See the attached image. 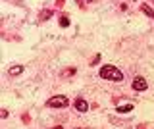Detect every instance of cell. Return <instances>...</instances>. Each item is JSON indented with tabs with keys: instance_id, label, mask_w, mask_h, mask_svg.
I'll use <instances>...</instances> for the list:
<instances>
[{
	"instance_id": "1",
	"label": "cell",
	"mask_w": 154,
	"mask_h": 129,
	"mask_svg": "<svg viewBox=\"0 0 154 129\" xmlns=\"http://www.w3.org/2000/svg\"><path fill=\"white\" fill-rule=\"evenodd\" d=\"M100 77L102 79H108V81H122L123 79V71H119L118 68H116V66H102V68H100Z\"/></svg>"
},
{
	"instance_id": "2",
	"label": "cell",
	"mask_w": 154,
	"mask_h": 129,
	"mask_svg": "<svg viewBox=\"0 0 154 129\" xmlns=\"http://www.w3.org/2000/svg\"><path fill=\"white\" fill-rule=\"evenodd\" d=\"M48 106L50 108H66L67 106V98L64 94H58V97H52L48 100Z\"/></svg>"
},
{
	"instance_id": "3",
	"label": "cell",
	"mask_w": 154,
	"mask_h": 129,
	"mask_svg": "<svg viewBox=\"0 0 154 129\" xmlns=\"http://www.w3.org/2000/svg\"><path fill=\"white\" fill-rule=\"evenodd\" d=\"M73 108L77 110V112H87V110H89V102H87L85 98H75Z\"/></svg>"
},
{
	"instance_id": "4",
	"label": "cell",
	"mask_w": 154,
	"mask_h": 129,
	"mask_svg": "<svg viewBox=\"0 0 154 129\" xmlns=\"http://www.w3.org/2000/svg\"><path fill=\"white\" fill-rule=\"evenodd\" d=\"M146 87L148 85H146V81H144L143 77H135L133 79V89L135 91H146Z\"/></svg>"
},
{
	"instance_id": "5",
	"label": "cell",
	"mask_w": 154,
	"mask_h": 129,
	"mask_svg": "<svg viewBox=\"0 0 154 129\" xmlns=\"http://www.w3.org/2000/svg\"><path fill=\"white\" fill-rule=\"evenodd\" d=\"M141 10H143L144 14H146L148 17H154V10H152L150 6H148V4H141Z\"/></svg>"
},
{
	"instance_id": "6",
	"label": "cell",
	"mask_w": 154,
	"mask_h": 129,
	"mask_svg": "<svg viewBox=\"0 0 154 129\" xmlns=\"http://www.w3.org/2000/svg\"><path fill=\"white\" fill-rule=\"evenodd\" d=\"M116 110H118L119 114H123V112H131V110H133V106H131V104H119V106L116 108Z\"/></svg>"
},
{
	"instance_id": "7",
	"label": "cell",
	"mask_w": 154,
	"mask_h": 129,
	"mask_svg": "<svg viewBox=\"0 0 154 129\" xmlns=\"http://www.w3.org/2000/svg\"><path fill=\"white\" fill-rule=\"evenodd\" d=\"M23 71V66H12L10 68V75H19Z\"/></svg>"
},
{
	"instance_id": "8",
	"label": "cell",
	"mask_w": 154,
	"mask_h": 129,
	"mask_svg": "<svg viewBox=\"0 0 154 129\" xmlns=\"http://www.w3.org/2000/svg\"><path fill=\"white\" fill-rule=\"evenodd\" d=\"M60 25L67 27V25H69V17H67V16H60Z\"/></svg>"
},
{
	"instance_id": "9",
	"label": "cell",
	"mask_w": 154,
	"mask_h": 129,
	"mask_svg": "<svg viewBox=\"0 0 154 129\" xmlns=\"http://www.w3.org/2000/svg\"><path fill=\"white\" fill-rule=\"evenodd\" d=\"M8 116V110H0V118H6Z\"/></svg>"
},
{
	"instance_id": "10",
	"label": "cell",
	"mask_w": 154,
	"mask_h": 129,
	"mask_svg": "<svg viewBox=\"0 0 154 129\" xmlns=\"http://www.w3.org/2000/svg\"><path fill=\"white\" fill-rule=\"evenodd\" d=\"M152 2H154V0H152Z\"/></svg>"
}]
</instances>
